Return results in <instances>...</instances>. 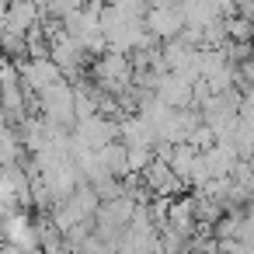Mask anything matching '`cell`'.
Segmentation results:
<instances>
[{
	"mask_svg": "<svg viewBox=\"0 0 254 254\" xmlns=\"http://www.w3.org/2000/svg\"><path fill=\"white\" fill-rule=\"evenodd\" d=\"M91 84L108 94V98H119L122 91L132 87V60L126 53H105L91 63Z\"/></svg>",
	"mask_w": 254,
	"mask_h": 254,
	"instance_id": "obj_1",
	"label": "cell"
},
{
	"mask_svg": "<svg viewBox=\"0 0 254 254\" xmlns=\"http://www.w3.org/2000/svg\"><path fill=\"white\" fill-rule=\"evenodd\" d=\"M35 105H39V119H46L49 126H60L66 132L77 126V105H73V84L70 80H56L53 87L35 94Z\"/></svg>",
	"mask_w": 254,
	"mask_h": 254,
	"instance_id": "obj_2",
	"label": "cell"
},
{
	"mask_svg": "<svg viewBox=\"0 0 254 254\" xmlns=\"http://www.w3.org/2000/svg\"><path fill=\"white\" fill-rule=\"evenodd\" d=\"M70 139H73V146L98 153V150H105L108 143L119 139V122H112V119H105V115L77 119V126L70 129Z\"/></svg>",
	"mask_w": 254,
	"mask_h": 254,
	"instance_id": "obj_3",
	"label": "cell"
},
{
	"mask_svg": "<svg viewBox=\"0 0 254 254\" xmlns=\"http://www.w3.org/2000/svg\"><path fill=\"white\" fill-rule=\"evenodd\" d=\"M49 60H53V66L63 73V80H70V84H73V80H80V77H84V70H87V63H91V60H87V53H84L70 35H63V32L49 42Z\"/></svg>",
	"mask_w": 254,
	"mask_h": 254,
	"instance_id": "obj_4",
	"label": "cell"
},
{
	"mask_svg": "<svg viewBox=\"0 0 254 254\" xmlns=\"http://www.w3.org/2000/svg\"><path fill=\"white\" fill-rule=\"evenodd\" d=\"M14 66H18V80H21V87H25L28 98H35V94H42L46 87H53L56 80H63V73L53 66L49 56H46V60H21V63H14Z\"/></svg>",
	"mask_w": 254,
	"mask_h": 254,
	"instance_id": "obj_5",
	"label": "cell"
},
{
	"mask_svg": "<svg viewBox=\"0 0 254 254\" xmlns=\"http://www.w3.org/2000/svg\"><path fill=\"white\" fill-rule=\"evenodd\" d=\"M139 181L146 185V191L150 195H157V198H178V191L185 188L178 178H174V171H171V164L164 160V157H153L150 160V167L139 174Z\"/></svg>",
	"mask_w": 254,
	"mask_h": 254,
	"instance_id": "obj_6",
	"label": "cell"
},
{
	"mask_svg": "<svg viewBox=\"0 0 254 254\" xmlns=\"http://www.w3.org/2000/svg\"><path fill=\"white\" fill-rule=\"evenodd\" d=\"M143 28H146L157 42H171V39L181 35L185 18H181V11H178V4H171V7H150L146 18H143Z\"/></svg>",
	"mask_w": 254,
	"mask_h": 254,
	"instance_id": "obj_7",
	"label": "cell"
},
{
	"mask_svg": "<svg viewBox=\"0 0 254 254\" xmlns=\"http://www.w3.org/2000/svg\"><path fill=\"white\" fill-rule=\"evenodd\" d=\"M153 94L171 108V112H185V108H195V98H191V84L185 77H174V73H160L157 84H153Z\"/></svg>",
	"mask_w": 254,
	"mask_h": 254,
	"instance_id": "obj_8",
	"label": "cell"
},
{
	"mask_svg": "<svg viewBox=\"0 0 254 254\" xmlns=\"http://www.w3.org/2000/svg\"><path fill=\"white\" fill-rule=\"evenodd\" d=\"M119 136H122L119 143H122L126 150H157V143H160L157 129H153L146 119H139L136 112L119 122Z\"/></svg>",
	"mask_w": 254,
	"mask_h": 254,
	"instance_id": "obj_9",
	"label": "cell"
},
{
	"mask_svg": "<svg viewBox=\"0 0 254 254\" xmlns=\"http://www.w3.org/2000/svg\"><path fill=\"white\" fill-rule=\"evenodd\" d=\"M4 18H7V32L11 35H28L35 25H42V11L32 4V0H14Z\"/></svg>",
	"mask_w": 254,
	"mask_h": 254,
	"instance_id": "obj_10",
	"label": "cell"
},
{
	"mask_svg": "<svg viewBox=\"0 0 254 254\" xmlns=\"http://www.w3.org/2000/svg\"><path fill=\"white\" fill-rule=\"evenodd\" d=\"M202 160H205V167H209V178H230L233 167L240 164V157L233 153V146H230V143H219V139L202 153Z\"/></svg>",
	"mask_w": 254,
	"mask_h": 254,
	"instance_id": "obj_11",
	"label": "cell"
},
{
	"mask_svg": "<svg viewBox=\"0 0 254 254\" xmlns=\"http://www.w3.org/2000/svg\"><path fill=\"white\" fill-rule=\"evenodd\" d=\"M198 150L191 146V143H178L171 153H167V164H171V171H174V178L188 188L191 185V178H195V167H198Z\"/></svg>",
	"mask_w": 254,
	"mask_h": 254,
	"instance_id": "obj_12",
	"label": "cell"
},
{
	"mask_svg": "<svg viewBox=\"0 0 254 254\" xmlns=\"http://www.w3.org/2000/svg\"><path fill=\"white\" fill-rule=\"evenodd\" d=\"M94 157H98V164L105 167V174H108V178H119V181H122V178H129V153H126V146H122L119 139H115V143H108L105 150H98Z\"/></svg>",
	"mask_w": 254,
	"mask_h": 254,
	"instance_id": "obj_13",
	"label": "cell"
},
{
	"mask_svg": "<svg viewBox=\"0 0 254 254\" xmlns=\"http://www.w3.org/2000/svg\"><path fill=\"white\" fill-rule=\"evenodd\" d=\"M21 157H25V146H21L18 129H4V132H0V171L21 164Z\"/></svg>",
	"mask_w": 254,
	"mask_h": 254,
	"instance_id": "obj_14",
	"label": "cell"
},
{
	"mask_svg": "<svg viewBox=\"0 0 254 254\" xmlns=\"http://www.w3.org/2000/svg\"><path fill=\"white\" fill-rule=\"evenodd\" d=\"M240 230H244V209H230V212H223V216L212 223V237H216V244H223V240H237Z\"/></svg>",
	"mask_w": 254,
	"mask_h": 254,
	"instance_id": "obj_15",
	"label": "cell"
},
{
	"mask_svg": "<svg viewBox=\"0 0 254 254\" xmlns=\"http://www.w3.org/2000/svg\"><path fill=\"white\" fill-rule=\"evenodd\" d=\"M226 39L230 42H254V21L240 18V14L226 18Z\"/></svg>",
	"mask_w": 254,
	"mask_h": 254,
	"instance_id": "obj_16",
	"label": "cell"
},
{
	"mask_svg": "<svg viewBox=\"0 0 254 254\" xmlns=\"http://www.w3.org/2000/svg\"><path fill=\"white\" fill-rule=\"evenodd\" d=\"M105 7H115L119 14H126V18H146V11H150V4L146 0H105Z\"/></svg>",
	"mask_w": 254,
	"mask_h": 254,
	"instance_id": "obj_17",
	"label": "cell"
},
{
	"mask_svg": "<svg viewBox=\"0 0 254 254\" xmlns=\"http://www.w3.org/2000/svg\"><path fill=\"white\" fill-rule=\"evenodd\" d=\"M0 205H7V209H18V198H14V185H11L7 171H0Z\"/></svg>",
	"mask_w": 254,
	"mask_h": 254,
	"instance_id": "obj_18",
	"label": "cell"
},
{
	"mask_svg": "<svg viewBox=\"0 0 254 254\" xmlns=\"http://www.w3.org/2000/svg\"><path fill=\"white\" fill-rule=\"evenodd\" d=\"M247 167H251V174H254V157H251V160H247Z\"/></svg>",
	"mask_w": 254,
	"mask_h": 254,
	"instance_id": "obj_19",
	"label": "cell"
}]
</instances>
